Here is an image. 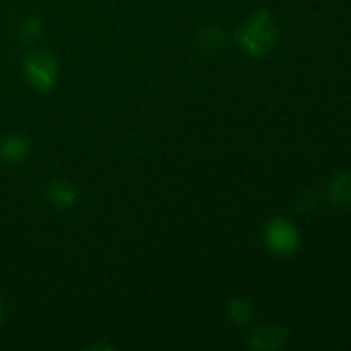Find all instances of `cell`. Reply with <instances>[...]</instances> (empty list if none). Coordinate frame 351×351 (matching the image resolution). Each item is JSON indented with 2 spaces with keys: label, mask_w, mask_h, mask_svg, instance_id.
Listing matches in <instances>:
<instances>
[{
  "label": "cell",
  "mask_w": 351,
  "mask_h": 351,
  "mask_svg": "<svg viewBox=\"0 0 351 351\" xmlns=\"http://www.w3.org/2000/svg\"><path fill=\"white\" fill-rule=\"evenodd\" d=\"M266 242L278 256H288L298 245V233L287 219H274L266 230Z\"/></svg>",
  "instance_id": "cell-3"
},
{
  "label": "cell",
  "mask_w": 351,
  "mask_h": 351,
  "mask_svg": "<svg viewBox=\"0 0 351 351\" xmlns=\"http://www.w3.org/2000/svg\"><path fill=\"white\" fill-rule=\"evenodd\" d=\"M329 201L331 204L345 208L351 204V171L339 173L329 185Z\"/></svg>",
  "instance_id": "cell-4"
},
{
  "label": "cell",
  "mask_w": 351,
  "mask_h": 351,
  "mask_svg": "<svg viewBox=\"0 0 351 351\" xmlns=\"http://www.w3.org/2000/svg\"><path fill=\"white\" fill-rule=\"evenodd\" d=\"M48 199L51 204L58 206V208H67L74 202L75 191L72 185L65 184V182H55L48 187Z\"/></svg>",
  "instance_id": "cell-5"
},
{
  "label": "cell",
  "mask_w": 351,
  "mask_h": 351,
  "mask_svg": "<svg viewBox=\"0 0 351 351\" xmlns=\"http://www.w3.org/2000/svg\"><path fill=\"white\" fill-rule=\"evenodd\" d=\"M274 38H276V29L267 10L254 14L252 19L247 21L237 33V40L240 41L242 48L252 55L266 53L273 47Z\"/></svg>",
  "instance_id": "cell-1"
},
{
  "label": "cell",
  "mask_w": 351,
  "mask_h": 351,
  "mask_svg": "<svg viewBox=\"0 0 351 351\" xmlns=\"http://www.w3.org/2000/svg\"><path fill=\"white\" fill-rule=\"evenodd\" d=\"M0 322H2V307H0Z\"/></svg>",
  "instance_id": "cell-10"
},
{
  "label": "cell",
  "mask_w": 351,
  "mask_h": 351,
  "mask_svg": "<svg viewBox=\"0 0 351 351\" xmlns=\"http://www.w3.org/2000/svg\"><path fill=\"white\" fill-rule=\"evenodd\" d=\"M285 336L287 332L283 329H276V328H261L259 331L254 332V346H259V348H274L276 343L285 341Z\"/></svg>",
  "instance_id": "cell-7"
},
{
  "label": "cell",
  "mask_w": 351,
  "mask_h": 351,
  "mask_svg": "<svg viewBox=\"0 0 351 351\" xmlns=\"http://www.w3.org/2000/svg\"><path fill=\"white\" fill-rule=\"evenodd\" d=\"M40 31H41L40 21L29 19L23 24V34L26 38H31V40H33V38H36L38 34H40Z\"/></svg>",
  "instance_id": "cell-9"
},
{
  "label": "cell",
  "mask_w": 351,
  "mask_h": 351,
  "mask_svg": "<svg viewBox=\"0 0 351 351\" xmlns=\"http://www.w3.org/2000/svg\"><path fill=\"white\" fill-rule=\"evenodd\" d=\"M0 154L5 161L9 163H16V161H21L27 154V146L26 141L21 139V137H9L2 143L0 146Z\"/></svg>",
  "instance_id": "cell-6"
},
{
  "label": "cell",
  "mask_w": 351,
  "mask_h": 351,
  "mask_svg": "<svg viewBox=\"0 0 351 351\" xmlns=\"http://www.w3.org/2000/svg\"><path fill=\"white\" fill-rule=\"evenodd\" d=\"M24 74L29 84L38 91H48L57 79V64L45 51H33L24 60Z\"/></svg>",
  "instance_id": "cell-2"
},
{
  "label": "cell",
  "mask_w": 351,
  "mask_h": 351,
  "mask_svg": "<svg viewBox=\"0 0 351 351\" xmlns=\"http://www.w3.org/2000/svg\"><path fill=\"white\" fill-rule=\"evenodd\" d=\"M230 315H232L237 324H245V322L250 321L252 311H250L249 304L245 300H235L230 305Z\"/></svg>",
  "instance_id": "cell-8"
}]
</instances>
